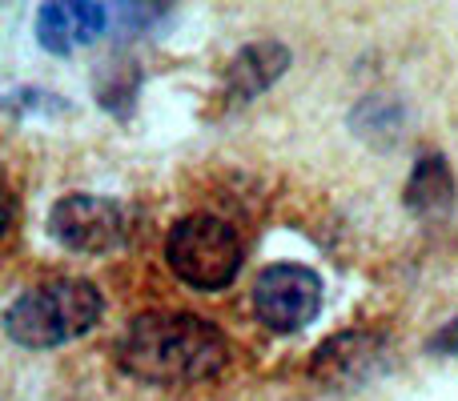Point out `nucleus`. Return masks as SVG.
I'll use <instances>...</instances> for the list:
<instances>
[{"mask_svg": "<svg viewBox=\"0 0 458 401\" xmlns=\"http://www.w3.org/2000/svg\"><path fill=\"white\" fill-rule=\"evenodd\" d=\"M113 21L109 4H89V0H69V4H40L37 13V37L48 53H69L77 45L97 40Z\"/></svg>", "mask_w": 458, "mask_h": 401, "instance_id": "obj_7", "label": "nucleus"}, {"mask_svg": "<svg viewBox=\"0 0 458 401\" xmlns=\"http://www.w3.org/2000/svg\"><path fill=\"white\" fill-rule=\"evenodd\" d=\"M430 349H435V354H458V317L446 325V330H438V338L430 341Z\"/></svg>", "mask_w": 458, "mask_h": 401, "instance_id": "obj_10", "label": "nucleus"}, {"mask_svg": "<svg viewBox=\"0 0 458 401\" xmlns=\"http://www.w3.org/2000/svg\"><path fill=\"white\" fill-rule=\"evenodd\" d=\"M406 205L414 213H443L454 205V177L438 153H430L414 165L411 185H406Z\"/></svg>", "mask_w": 458, "mask_h": 401, "instance_id": "obj_9", "label": "nucleus"}, {"mask_svg": "<svg viewBox=\"0 0 458 401\" xmlns=\"http://www.w3.org/2000/svg\"><path fill=\"white\" fill-rule=\"evenodd\" d=\"M242 237L229 221L214 217V213H193L182 217L165 237V261L174 269L177 281H185L190 289L217 293L242 269Z\"/></svg>", "mask_w": 458, "mask_h": 401, "instance_id": "obj_3", "label": "nucleus"}, {"mask_svg": "<svg viewBox=\"0 0 458 401\" xmlns=\"http://www.w3.org/2000/svg\"><path fill=\"white\" fill-rule=\"evenodd\" d=\"M285 64H290V53H285L282 45H274V40H261V45H250L237 53V61L229 64L225 80L237 88V96H253L266 85H274V80L282 77Z\"/></svg>", "mask_w": 458, "mask_h": 401, "instance_id": "obj_8", "label": "nucleus"}, {"mask_svg": "<svg viewBox=\"0 0 458 401\" xmlns=\"http://www.w3.org/2000/svg\"><path fill=\"white\" fill-rule=\"evenodd\" d=\"M117 362L129 378L149 386H193L229 365L225 333L193 313H141L129 322L117 346Z\"/></svg>", "mask_w": 458, "mask_h": 401, "instance_id": "obj_1", "label": "nucleus"}, {"mask_svg": "<svg viewBox=\"0 0 458 401\" xmlns=\"http://www.w3.org/2000/svg\"><path fill=\"white\" fill-rule=\"evenodd\" d=\"M48 233L77 253H109L129 241V209L113 197L72 193L48 213Z\"/></svg>", "mask_w": 458, "mask_h": 401, "instance_id": "obj_5", "label": "nucleus"}, {"mask_svg": "<svg viewBox=\"0 0 458 401\" xmlns=\"http://www.w3.org/2000/svg\"><path fill=\"white\" fill-rule=\"evenodd\" d=\"M322 309V277L306 265H269L253 281V313L274 333H298Z\"/></svg>", "mask_w": 458, "mask_h": 401, "instance_id": "obj_4", "label": "nucleus"}, {"mask_svg": "<svg viewBox=\"0 0 458 401\" xmlns=\"http://www.w3.org/2000/svg\"><path fill=\"white\" fill-rule=\"evenodd\" d=\"M101 309L105 297L93 281L56 277L37 289H24L4 309V333L24 349H53L93 330Z\"/></svg>", "mask_w": 458, "mask_h": 401, "instance_id": "obj_2", "label": "nucleus"}, {"mask_svg": "<svg viewBox=\"0 0 458 401\" xmlns=\"http://www.w3.org/2000/svg\"><path fill=\"white\" fill-rule=\"evenodd\" d=\"M386 362L390 354L382 333L346 330L318 349L314 362H310V373L330 389H354V386H366L370 378H378L386 370Z\"/></svg>", "mask_w": 458, "mask_h": 401, "instance_id": "obj_6", "label": "nucleus"}]
</instances>
